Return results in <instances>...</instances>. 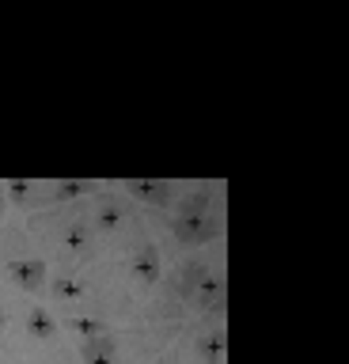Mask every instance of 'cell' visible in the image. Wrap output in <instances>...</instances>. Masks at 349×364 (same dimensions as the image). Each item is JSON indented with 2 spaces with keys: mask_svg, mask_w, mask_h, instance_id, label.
<instances>
[{
  "mask_svg": "<svg viewBox=\"0 0 349 364\" xmlns=\"http://www.w3.org/2000/svg\"><path fill=\"white\" fill-rule=\"evenodd\" d=\"M209 190H194L190 198H183L175 213V235L183 243H209V239L220 235L217 216H209Z\"/></svg>",
  "mask_w": 349,
  "mask_h": 364,
  "instance_id": "cell-1",
  "label": "cell"
},
{
  "mask_svg": "<svg viewBox=\"0 0 349 364\" xmlns=\"http://www.w3.org/2000/svg\"><path fill=\"white\" fill-rule=\"evenodd\" d=\"M8 269H12V281L19 284V289H27V292L46 289V281H50V269H46V262H42V258H19Z\"/></svg>",
  "mask_w": 349,
  "mask_h": 364,
  "instance_id": "cell-2",
  "label": "cell"
},
{
  "mask_svg": "<svg viewBox=\"0 0 349 364\" xmlns=\"http://www.w3.org/2000/svg\"><path fill=\"white\" fill-rule=\"evenodd\" d=\"M126 190L137 201H149V205H171L175 201V186L163 182V178H129Z\"/></svg>",
  "mask_w": 349,
  "mask_h": 364,
  "instance_id": "cell-3",
  "label": "cell"
},
{
  "mask_svg": "<svg viewBox=\"0 0 349 364\" xmlns=\"http://www.w3.org/2000/svg\"><path fill=\"white\" fill-rule=\"evenodd\" d=\"M133 277H137L141 284L160 281V250H156L152 243H144L137 255H133Z\"/></svg>",
  "mask_w": 349,
  "mask_h": 364,
  "instance_id": "cell-4",
  "label": "cell"
},
{
  "mask_svg": "<svg viewBox=\"0 0 349 364\" xmlns=\"http://www.w3.org/2000/svg\"><path fill=\"white\" fill-rule=\"evenodd\" d=\"M118 349H114V338L110 334H99V338H87L80 346V360L84 364H114Z\"/></svg>",
  "mask_w": 349,
  "mask_h": 364,
  "instance_id": "cell-5",
  "label": "cell"
},
{
  "mask_svg": "<svg viewBox=\"0 0 349 364\" xmlns=\"http://www.w3.org/2000/svg\"><path fill=\"white\" fill-rule=\"evenodd\" d=\"M27 330H31V338H53L58 334V323H53V315L46 311V307H31V315H27Z\"/></svg>",
  "mask_w": 349,
  "mask_h": 364,
  "instance_id": "cell-6",
  "label": "cell"
},
{
  "mask_svg": "<svg viewBox=\"0 0 349 364\" xmlns=\"http://www.w3.org/2000/svg\"><path fill=\"white\" fill-rule=\"evenodd\" d=\"M122 216H126V205L107 201L103 209H99V228H118V224H122Z\"/></svg>",
  "mask_w": 349,
  "mask_h": 364,
  "instance_id": "cell-7",
  "label": "cell"
},
{
  "mask_svg": "<svg viewBox=\"0 0 349 364\" xmlns=\"http://www.w3.org/2000/svg\"><path fill=\"white\" fill-rule=\"evenodd\" d=\"M198 353H201L205 360H220V353H224V334H220V330H217V334H209L205 341H201Z\"/></svg>",
  "mask_w": 349,
  "mask_h": 364,
  "instance_id": "cell-8",
  "label": "cell"
},
{
  "mask_svg": "<svg viewBox=\"0 0 349 364\" xmlns=\"http://www.w3.org/2000/svg\"><path fill=\"white\" fill-rule=\"evenodd\" d=\"M73 330H76V334H84V341H87V338L103 334V323H99V318H73Z\"/></svg>",
  "mask_w": 349,
  "mask_h": 364,
  "instance_id": "cell-9",
  "label": "cell"
},
{
  "mask_svg": "<svg viewBox=\"0 0 349 364\" xmlns=\"http://www.w3.org/2000/svg\"><path fill=\"white\" fill-rule=\"evenodd\" d=\"M87 190H92V182H61V186H58V193H53V198L69 201V198H80V193H87Z\"/></svg>",
  "mask_w": 349,
  "mask_h": 364,
  "instance_id": "cell-10",
  "label": "cell"
},
{
  "mask_svg": "<svg viewBox=\"0 0 349 364\" xmlns=\"http://www.w3.org/2000/svg\"><path fill=\"white\" fill-rule=\"evenodd\" d=\"M53 292H58L61 300H73V296H80V281H73V277H61V281H53Z\"/></svg>",
  "mask_w": 349,
  "mask_h": 364,
  "instance_id": "cell-11",
  "label": "cell"
},
{
  "mask_svg": "<svg viewBox=\"0 0 349 364\" xmlns=\"http://www.w3.org/2000/svg\"><path fill=\"white\" fill-rule=\"evenodd\" d=\"M65 239H69V247H84L87 243V232H84L80 224H73L69 232H65Z\"/></svg>",
  "mask_w": 349,
  "mask_h": 364,
  "instance_id": "cell-12",
  "label": "cell"
},
{
  "mask_svg": "<svg viewBox=\"0 0 349 364\" xmlns=\"http://www.w3.org/2000/svg\"><path fill=\"white\" fill-rule=\"evenodd\" d=\"M0 330H4V311H0Z\"/></svg>",
  "mask_w": 349,
  "mask_h": 364,
  "instance_id": "cell-13",
  "label": "cell"
}]
</instances>
